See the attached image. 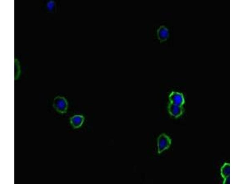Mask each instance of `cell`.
<instances>
[{
	"label": "cell",
	"instance_id": "7a4b0ae2",
	"mask_svg": "<svg viewBox=\"0 0 245 184\" xmlns=\"http://www.w3.org/2000/svg\"><path fill=\"white\" fill-rule=\"evenodd\" d=\"M53 106L58 112L64 113L67 112L68 103L67 100L64 97L58 96L54 99Z\"/></svg>",
	"mask_w": 245,
	"mask_h": 184
},
{
	"label": "cell",
	"instance_id": "8992f818",
	"mask_svg": "<svg viewBox=\"0 0 245 184\" xmlns=\"http://www.w3.org/2000/svg\"><path fill=\"white\" fill-rule=\"evenodd\" d=\"M158 38L161 42L166 40L169 33L168 29L164 26H161L157 31Z\"/></svg>",
	"mask_w": 245,
	"mask_h": 184
},
{
	"label": "cell",
	"instance_id": "3957f363",
	"mask_svg": "<svg viewBox=\"0 0 245 184\" xmlns=\"http://www.w3.org/2000/svg\"><path fill=\"white\" fill-rule=\"evenodd\" d=\"M170 102L178 105L183 106L185 103L183 94L180 92L172 91L169 96Z\"/></svg>",
	"mask_w": 245,
	"mask_h": 184
},
{
	"label": "cell",
	"instance_id": "5b68a950",
	"mask_svg": "<svg viewBox=\"0 0 245 184\" xmlns=\"http://www.w3.org/2000/svg\"><path fill=\"white\" fill-rule=\"evenodd\" d=\"M85 117L81 115H75L70 119V123L74 129L80 128L83 125Z\"/></svg>",
	"mask_w": 245,
	"mask_h": 184
},
{
	"label": "cell",
	"instance_id": "6da1fadb",
	"mask_svg": "<svg viewBox=\"0 0 245 184\" xmlns=\"http://www.w3.org/2000/svg\"><path fill=\"white\" fill-rule=\"evenodd\" d=\"M171 144V140L170 137L165 133L161 134L157 139L158 153H161L168 149Z\"/></svg>",
	"mask_w": 245,
	"mask_h": 184
},
{
	"label": "cell",
	"instance_id": "277c9868",
	"mask_svg": "<svg viewBox=\"0 0 245 184\" xmlns=\"http://www.w3.org/2000/svg\"><path fill=\"white\" fill-rule=\"evenodd\" d=\"M168 109L170 114L175 118H178L183 114V108L180 106L169 103L168 105Z\"/></svg>",
	"mask_w": 245,
	"mask_h": 184
},
{
	"label": "cell",
	"instance_id": "ba28073f",
	"mask_svg": "<svg viewBox=\"0 0 245 184\" xmlns=\"http://www.w3.org/2000/svg\"><path fill=\"white\" fill-rule=\"evenodd\" d=\"M224 184H229L230 183V176H229L224 178L223 182Z\"/></svg>",
	"mask_w": 245,
	"mask_h": 184
},
{
	"label": "cell",
	"instance_id": "52a82bcc",
	"mask_svg": "<svg viewBox=\"0 0 245 184\" xmlns=\"http://www.w3.org/2000/svg\"><path fill=\"white\" fill-rule=\"evenodd\" d=\"M221 174L224 178L230 175V164L225 163L221 169Z\"/></svg>",
	"mask_w": 245,
	"mask_h": 184
}]
</instances>
